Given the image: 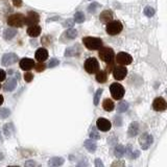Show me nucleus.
Returning <instances> with one entry per match:
<instances>
[{"label":"nucleus","instance_id":"f257e3e1","mask_svg":"<svg viewBox=\"0 0 167 167\" xmlns=\"http://www.w3.org/2000/svg\"><path fill=\"white\" fill-rule=\"evenodd\" d=\"M83 42L85 46L90 50H97L102 46V41L98 38H93V37H86L83 39Z\"/></svg>","mask_w":167,"mask_h":167},{"label":"nucleus","instance_id":"f03ea898","mask_svg":"<svg viewBox=\"0 0 167 167\" xmlns=\"http://www.w3.org/2000/svg\"><path fill=\"white\" fill-rule=\"evenodd\" d=\"M8 24L13 27H22L25 24V16L22 14H14L8 18Z\"/></svg>","mask_w":167,"mask_h":167},{"label":"nucleus","instance_id":"7ed1b4c3","mask_svg":"<svg viewBox=\"0 0 167 167\" xmlns=\"http://www.w3.org/2000/svg\"><path fill=\"white\" fill-rule=\"evenodd\" d=\"M98 56L100 60L105 63H112L113 58H114V50L109 47H100Z\"/></svg>","mask_w":167,"mask_h":167},{"label":"nucleus","instance_id":"20e7f679","mask_svg":"<svg viewBox=\"0 0 167 167\" xmlns=\"http://www.w3.org/2000/svg\"><path fill=\"white\" fill-rule=\"evenodd\" d=\"M122 28V23L120 21H110V22H108L107 24V27H105V30H107V32L109 35H111V36H115V35H118L121 32Z\"/></svg>","mask_w":167,"mask_h":167},{"label":"nucleus","instance_id":"39448f33","mask_svg":"<svg viewBox=\"0 0 167 167\" xmlns=\"http://www.w3.org/2000/svg\"><path fill=\"white\" fill-rule=\"evenodd\" d=\"M85 70L90 74L96 73L99 70V64H98L97 60L95 58H87L86 63H85Z\"/></svg>","mask_w":167,"mask_h":167},{"label":"nucleus","instance_id":"423d86ee","mask_svg":"<svg viewBox=\"0 0 167 167\" xmlns=\"http://www.w3.org/2000/svg\"><path fill=\"white\" fill-rule=\"evenodd\" d=\"M110 91H111L112 97L116 100L121 99L124 95V88L120 84H117V83L112 84L111 87H110Z\"/></svg>","mask_w":167,"mask_h":167},{"label":"nucleus","instance_id":"0eeeda50","mask_svg":"<svg viewBox=\"0 0 167 167\" xmlns=\"http://www.w3.org/2000/svg\"><path fill=\"white\" fill-rule=\"evenodd\" d=\"M152 142H154V138H152V135L147 133H144L140 136L139 138V144L140 146L142 147V149H149L150 146H152Z\"/></svg>","mask_w":167,"mask_h":167},{"label":"nucleus","instance_id":"6e6552de","mask_svg":"<svg viewBox=\"0 0 167 167\" xmlns=\"http://www.w3.org/2000/svg\"><path fill=\"white\" fill-rule=\"evenodd\" d=\"M128 74V70H126L125 67H123V65L120 66H116L113 70V76H114L115 79L117 81H122L124 79V77Z\"/></svg>","mask_w":167,"mask_h":167},{"label":"nucleus","instance_id":"1a4fd4ad","mask_svg":"<svg viewBox=\"0 0 167 167\" xmlns=\"http://www.w3.org/2000/svg\"><path fill=\"white\" fill-rule=\"evenodd\" d=\"M17 61H18V55H16V53L9 52V53H5V55L2 56L1 63H2V65L3 66H8H8L15 64Z\"/></svg>","mask_w":167,"mask_h":167},{"label":"nucleus","instance_id":"9d476101","mask_svg":"<svg viewBox=\"0 0 167 167\" xmlns=\"http://www.w3.org/2000/svg\"><path fill=\"white\" fill-rule=\"evenodd\" d=\"M40 21V16L36 12H29L27 16L25 17V24L26 25H36Z\"/></svg>","mask_w":167,"mask_h":167},{"label":"nucleus","instance_id":"9b49d317","mask_svg":"<svg viewBox=\"0 0 167 167\" xmlns=\"http://www.w3.org/2000/svg\"><path fill=\"white\" fill-rule=\"evenodd\" d=\"M116 61L120 65H130L133 61V58L126 52H119L116 56Z\"/></svg>","mask_w":167,"mask_h":167},{"label":"nucleus","instance_id":"f8f14e48","mask_svg":"<svg viewBox=\"0 0 167 167\" xmlns=\"http://www.w3.org/2000/svg\"><path fill=\"white\" fill-rule=\"evenodd\" d=\"M152 107L156 111L159 112H163L166 110L167 108V103L166 100L164 99L163 97H157L156 99L154 100V103H152Z\"/></svg>","mask_w":167,"mask_h":167},{"label":"nucleus","instance_id":"ddd939ff","mask_svg":"<svg viewBox=\"0 0 167 167\" xmlns=\"http://www.w3.org/2000/svg\"><path fill=\"white\" fill-rule=\"evenodd\" d=\"M96 125H97V129L102 132H107L109 131L110 129H111L112 124L111 122H110L108 119H105V118H99L97 119V121H96Z\"/></svg>","mask_w":167,"mask_h":167},{"label":"nucleus","instance_id":"4468645a","mask_svg":"<svg viewBox=\"0 0 167 167\" xmlns=\"http://www.w3.org/2000/svg\"><path fill=\"white\" fill-rule=\"evenodd\" d=\"M20 67L21 69L23 70H30L35 67V62L32 58H24L20 61Z\"/></svg>","mask_w":167,"mask_h":167},{"label":"nucleus","instance_id":"2eb2a0df","mask_svg":"<svg viewBox=\"0 0 167 167\" xmlns=\"http://www.w3.org/2000/svg\"><path fill=\"white\" fill-rule=\"evenodd\" d=\"M36 58L39 62H44L48 58V51L45 48H39L36 52Z\"/></svg>","mask_w":167,"mask_h":167},{"label":"nucleus","instance_id":"dca6fc26","mask_svg":"<svg viewBox=\"0 0 167 167\" xmlns=\"http://www.w3.org/2000/svg\"><path fill=\"white\" fill-rule=\"evenodd\" d=\"M27 34L29 37H32V38H37L38 36H40L41 34V27L39 25H32V26L28 27L27 29Z\"/></svg>","mask_w":167,"mask_h":167},{"label":"nucleus","instance_id":"f3484780","mask_svg":"<svg viewBox=\"0 0 167 167\" xmlns=\"http://www.w3.org/2000/svg\"><path fill=\"white\" fill-rule=\"evenodd\" d=\"M16 86H17V79L15 77H9L8 81L6 82V84L4 85V90L11 92V91H13L16 88Z\"/></svg>","mask_w":167,"mask_h":167},{"label":"nucleus","instance_id":"a211bd4d","mask_svg":"<svg viewBox=\"0 0 167 167\" xmlns=\"http://www.w3.org/2000/svg\"><path fill=\"white\" fill-rule=\"evenodd\" d=\"M100 21L103 23H108L113 20V14L111 11H103L99 16Z\"/></svg>","mask_w":167,"mask_h":167},{"label":"nucleus","instance_id":"6ab92c4d","mask_svg":"<svg viewBox=\"0 0 167 167\" xmlns=\"http://www.w3.org/2000/svg\"><path fill=\"white\" fill-rule=\"evenodd\" d=\"M138 133H139V124H138V122H132L128 131L129 136L130 137H135Z\"/></svg>","mask_w":167,"mask_h":167},{"label":"nucleus","instance_id":"aec40b11","mask_svg":"<svg viewBox=\"0 0 167 167\" xmlns=\"http://www.w3.org/2000/svg\"><path fill=\"white\" fill-rule=\"evenodd\" d=\"M85 147H86L87 149L89 150L90 152H94L96 150V147H97V145H96V142L94 141V139H88L85 141L84 143Z\"/></svg>","mask_w":167,"mask_h":167},{"label":"nucleus","instance_id":"412c9836","mask_svg":"<svg viewBox=\"0 0 167 167\" xmlns=\"http://www.w3.org/2000/svg\"><path fill=\"white\" fill-rule=\"evenodd\" d=\"M114 102H113V100L109 99V98H105V100H103L102 102V108L105 109V111L107 112H111L114 110Z\"/></svg>","mask_w":167,"mask_h":167},{"label":"nucleus","instance_id":"4be33fe9","mask_svg":"<svg viewBox=\"0 0 167 167\" xmlns=\"http://www.w3.org/2000/svg\"><path fill=\"white\" fill-rule=\"evenodd\" d=\"M79 52V47L78 46H72L66 49L65 51V56H74L77 55Z\"/></svg>","mask_w":167,"mask_h":167},{"label":"nucleus","instance_id":"5701e85b","mask_svg":"<svg viewBox=\"0 0 167 167\" xmlns=\"http://www.w3.org/2000/svg\"><path fill=\"white\" fill-rule=\"evenodd\" d=\"M16 34H17V30L16 29H14V28H6L3 32V37L5 40H12L16 36Z\"/></svg>","mask_w":167,"mask_h":167},{"label":"nucleus","instance_id":"b1692460","mask_svg":"<svg viewBox=\"0 0 167 167\" xmlns=\"http://www.w3.org/2000/svg\"><path fill=\"white\" fill-rule=\"evenodd\" d=\"M114 154H115V156H116L117 158L120 159L124 156V155H125V149H124V146H122V145H117V146L115 147Z\"/></svg>","mask_w":167,"mask_h":167},{"label":"nucleus","instance_id":"393cba45","mask_svg":"<svg viewBox=\"0 0 167 167\" xmlns=\"http://www.w3.org/2000/svg\"><path fill=\"white\" fill-rule=\"evenodd\" d=\"M63 164H64V159L58 158V157L50 159L49 160V162H48L49 166H61V165H63Z\"/></svg>","mask_w":167,"mask_h":167},{"label":"nucleus","instance_id":"a878e982","mask_svg":"<svg viewBox=\"0 0 167 167\" xmlns=\"http://www.w3.org/2000/svg\"><path fill=\"white\" fill-rule=\"evenodd\" d=\"M107 72L105 71H97L96 72V81L98 82V83H105V81H107Z\"/></svg>","mask_w":167,"mask_h":167},{"label":"nucleus","instance_id":"bb28decb","mask_svg":"<svg viewBox=\"0 0 167 167\" xmlns=\"http://www.w3.org/2000/svg\"><path fill=\"white\" fill-rule=\"evenodd\" d=\"M125 154L128 155L131 159H136L139 156V152H138V150H133L131 145H129L128 149H125Z\"/></svg>","mask_w":167,"mask_h":167},{"label":"nucleus","instance_id":"cd10ccee","mask_svg":"<svg viewBox=\"0 0 167 167\" xmlns=\"http://www.w3.org/2000/svg\"><path fill=\"white\" fill-rule=\"evenodd\" d=\"M129 109V103L126 102H120L117 105V111L119 113H124L126 112Z\"/></svg>","mask_w":167,"mask_h":167},{"label":"nucleus","instance_id":"c85d7f7f","mask_svg":"<svg viewBox=\"0 0 167 167\" xmlns=\"http://www.w3.org/2000/svg\"><path fill=\"white\" fill-rule=\"evenodd\" d=\"M74 21L77 23H83L85 21V15L83 12H77L74 15Z\"/></svg>","mask_w":167,"mask_h":167},{"label":"nucleus","instance_id":"c756f323","mask_svg":"<svg viewBox=\"0 0 167 167\" xmlns=\"http://www.w3.org/2000/svg\"><path fill=\"white\" fill-rule=\"evenodd\" d=\"M3 130H4V134H5V136L9 137V136L12 135V133H13V131H14L13 124H12V123H6L5 125H4Z\"/></svg>","mask_w":167,"mask_h":167},{"label":"nucleus","instance_id":"7c9ffc66","mask_svg":"<svg viewBox=\"0 0 167 167\" xmlns=\"http://www.w3.org/2000/svg\"><path fill=\"white\" fill-rule=\"evenodd\" d=\"M65 36L68 38V39H75L77 37V32L75 29H68L67 32H65Z\"/></svg>","mask_w":167,"mask_h":167},{"label":"nucleus","instance_id":"2f4dec72","mask_svg":"<svg viewBox=\"0 0 167 167\" xmlns=\"http://www.w3.org/2000/svg\"><path fill=\"white\" fill-rule=\"evenodd\" d=\"M102 94V89H98L95 93V96H94V105H97L99 103V100H100V96Z\"/></svg>","mask_w":167,"mask_h":167},{"label":"nucleus","instance_id":"473e14b6","mask_svg":"<svg viewBox=\"0 0 167 167\" xmlns=\"http://www.w3.org/2000/svg\"><path fill=\"white\" fill-rule=\"evenodd\" d=\"M11 114V111L6 108H3V109H0V118L4 119V118H8Z\"/></svg>","mask_w":167,"mask_h":167},{"label":"nucleus","instance_id":"72a5a7b5","mask_svg":"<svg viewBox=\"0 0 167 167\" xmlns=\"http://www.w3.org/2000/svg\"><path fill=\"white\" fill-rule=\"evenodd\" d=\"M98 8H100V4L97 3V2H92V4H90L88 8V11L89 13H95L96 9H97Z\"/></svg>","mask_w":167,"mask_h":167},{"label":"nucleus","instance_id":"f704fd0d","mask_svg":"<svg viewBox=\"0 0 167 167\" xmlns=\"http://www.w3.org/2000/svg\"><path fill=\"white\" fill-rule=\"evenodd\" d=\"M90 138L94 140H98L100 138V135L98 134V132L95 130L94 128H92V130L90 131Z\"/></svg>","mask_w":167,"mask_h":167},{"label":"nucleus","instance_id":"c9c22d12","mask_svg":"<svg viewBox=\"0 0 167 167\" xmlns=\"http://www.w3.org/2000/svg\"><path fill=\"white\" fill-rule=\"evenodd\" d=\"M144 14L147 17H152V16L155 15V9L152 8V6H146V8H144Z\"/></svg>","mask_w":167,"mask_h":167},{"label":"nucleus","instance_id":"e433bc0d","mask_svg":"<svg viewBox=\"0 0 167 167\" xmlns=\"http://www.w3.org/2000/svg\"><path fill=\"white\" fill-rule=\"evenodd\" d=\"M35 66H36V70L38 72H42V71H44L45 70V68H46V66H45V64H43L42 62H39V64H35Z\"/></svg>","mask_w":167,"mask_h":167},{"label":"nucleus","instance_id":"4c0bfd02","mask_svg":"<svg viewBox=\"0 0 167 167\" xmlns=\"http://www.w3.org/2000/svg\"><path fill=\"white\" fill-rule=\"evenodd\" d=\"M58 64H60V61H58V58H51L48 66L50 68H53V67H55V66H58Z\"/></svg>","mask_w":167,"mask_h":167},{"label":"nucleus","instance_id":"58836bf2","mask_svg":"<svg viewBox=\"0 0 167 167\" xmlns=\"http://www.w3.org/2000/svg\"><path fill=\"white\" fill-rule=\"evenodd\" d=\"M32 78H34V74H32V73H30V72H27V73H25V75H24L25 82L29 83V82L32 81Z\"/></svg>","mask_w":167,"mask_h":167},{"label":"nucleus","instance_id":"ea45409f","mask_svg":"<svg viewBox=\"0 0 167 167\" xmlns=\"http://www.w3.org/2000/svg\"><path fill=\"white\" fill-rule=\"evenodd\" d=\"M74 25V21L71 20V19H68L67 21L64 22V26L65 27H72Z\"/></svg>","mask_w":167,"mask_h":167},{"label":"nucleus","instance_id":"a19ab883","mask_svg":"<svg viewBox=\"0 0 167 167\" xmlns=\"http://www.w3.org/2000/svg\"><path fill=\"white\" fill-rule=\"evenodd\" d=\"M115 124L118 126H121L122 125V121H121V118L119 116H116L115 117Z\"/></svg>","mask_w":167,"mask_h":167},{"label":"nucleus","instance_id":"79ce46f5","mask_svg":"<svg viewBox=\"0 0 167 167\" xmlns=\"http://www.w3.org/2000/svg\"><path fill=\"white\" fill-rule=\"evenodd\" d=\"M5 71L4 70H2V69H0V82H2V81H4L5 79Z\"/></svg>","mask_w":167,"mask_h":167},{"label":"nucleus","instance_id":"37998d69","mask_svg":"<svg viewBox=\"0 0 167 167\" xmlns=\"http://www.w3.org/2000/svg\"><path fill=\"white\" fill-rule=\"evenodd\" d=\"M13 4L15 6H17V8H19V6L22 5V0H13Z\"/></svg>","mask_w":167,"mask_h":167},{"label":"nucleus","instance_id":"c03bdc74","mask_svg":"<svg viewBox=\"0 0 167 167\" xmlns=\"http://www.w3.org/2000/svg\"><path fill=\"white\" fill-rule=\"evenodd\" d=\"M95 166L96 167H103V163L100 161V159H96L95 160Z\"/></svg>","mask_w":167,"mask_h":167},{"label":"nucleus","instance_id":"a18cd8bd","mask_svg":"<svg viewBox=\"0 0 167 167\" xmlns=\"http://www.w3.org/2000/svg\"><path fill=\"white\" fill-rule=\"evenodd\" d=\"M37 164L35 163L34 161H28V162H26V163H25V166H36Z\"/></svg>","mask_w":167,"mask_h":167},{"label":"nucleus","instance_id":"49530a36","mask_svg":"<svg viewBox=\"0 0 167 167\" xmlns=\"http://www.w3.org/2000/svg\"><path fill=\"white\" fill-rule=\"evenodd\" d=\"M112 166H124V163L123 162H115L112 164Z\"/></svg>","mask_w":167,"mask_h":167},{"label":"nucleus","instance_id":"de8ad7c7","mask_svg":"<svg viewBox=\"0 0 167 167\" xmlns=\"http://www.w3.org/2000/svg\"><path fill=\"white\" fill-rule=\"evenodd\" d=\"M2 103H3V96L0 95V105H1Z\"/></svg>","mask_w":167,"mask_h":167},{"label":"nucleus","instance_id":"09e8293b","mask_svg":"<svg viewBox=\"0 0 167 167\" xmlns=\"http://www.w3.org/2000/svg\"><path fill=\"white\" fill-rule=\"evenodd\" d=\"M2 159H3V155H2V154H0V161H1Z\"/></svg>","mask_w":167,"mask_h":167}]
</instances>
